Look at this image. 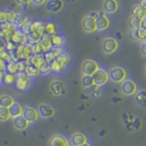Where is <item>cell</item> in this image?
I'll list each match as a JSON object with an SVG mask.
<instances>
[{
  "label": "cell",
  "instance_id": "obj_19",
  "mask_svg": "<svg viewBox=\"0 0 146 146\" xmlns=\"http://www.w3.org/2000/svg\"><path fill=\"white\" fill-rule=\"evenodd\" d=\"M44 61H45V59H44V57L42 56V55L34 54L33 56H31L29 58V59L27 60V63H29V65L34 66V67L38 68L39 70V67L42 65V63Z\"/></svg>",
  "mask_w": 146,
  "mask_h": 146
},
{
  "label": "cell",
  "instance_id": "obj_40",
  "mask_svg": "<svg viewBox=\"0 0 146 146\" xmlns=\"http://www.w3.org/2000/svg\"><path fill=\"white\" fill-rule=\"evenodd\" d=\"M140 29L146 31V17H143V19L141 20V25H140Z\"/></svg>",
  "mask_w": 146,
  "mask_h": 146
},
{
  "label": "cell",
  "instance_id": "obj_15",
  "mask_svg": "<svg viewBox=\"0 0 146 146\" xmlns=\"http://www.w3.org/2000/svg\"><path fill=\"white\" fill-rule=\"evenodd\" d=\"M87 143L86 136L81 133V132H74L71 135L70 138V144L72 146H80Z\"/></svg>",
  "mask_w": 146,
  "mask_h": 146
},
{
  "label": "cell",
  "instance_id": "obj_13",
  "mask_svg": "<svg viewBox=\"0 0 146 146\" xmlns=\"http://www.w3.org/2000/svg\"><path fill=\"white\" fill-rule=\"evenodd\" d=\"M102 7L104 13L113 14L118 10L119 4L117 0H103Z\"/></svg>",
  "mask_w": 146,
  "mask_h": 146
},
{
  "label": "cell",
  "instance_id": "obj_47",
  "mask_svg": "<svg viewBox=\"0 0 146 146\" xmlns=\"http://www.w3.org/2000/svg\"><path fill=\"white\" fill-rule=\"evenodd\" d=\"M146 17V12H145V17Z\"/></svg>",
  "mask_w": 146,
  "mask_h": 146
},
{
  "label": "cell",
  "instance_id": "obj_35",
  "mask_svg": "<svg viewBox=\"0 0 146 146\" xmlns=\"http://www.w3.org/2000/svg\"><path fill=\"white\" fill-rule=\"evenodd\" d=\"M7 70L11 73V74H15V73L18 70H17V63L15 62H13V61H10L8 64H7Z\"/></svg>",
  "mask_w": 146,
  "mask_h": 146
},
{
  "label": "cell",
  "instance_id": "obj_22",
  "mask_svg": "<svg viewBox=\"0 0 146 146\" xmlns=\"http://www.w3.org/2000/svg\"><path fill=\"white\" fill-rule=\"evenodd\" d=\"M49 38H50V42H51V45H52V48H61L64 44V38L59 35L56 34V35L50 36Z\"/></svg>",
  "mask_w": 146,
  "mask_h": 146
},
{
  "label": "cell",
  "instance_id": "obj_3",
  "mask_svg": "<svg viewBox=\"0 0 146 146\" xmlns=\"http://www.w3.org/2000/svg\"><path fill=\"white\" fill-rule=\"evenodd\" d=\"M109 77L113 82H121L126 78V71L121 67H114L110 71Z\"/></svg>",
  "mask_w": 146,
  "mask_h": 146
},
{
  "label": "cell",
  "instance_id": "obj_39",
  "mask_svg": "<svg viewBox=\"0 0 146 146\" xmlns=\"http://www.w3.org/2000/svg\"><path fill=\"white\" fill-rule=\"evenodd\" d=\"M6 22V15H5V11H1L0 10V25L4 24Z\"/></svg>",
  "mask_w": 146,
  "mask_h": 146
},
{
  "label": "cell",
  "instance_id": "obj_25",
  "mask_svg": "<svg viewBox=\"0 0 146 146\" xmlns=\"http://www.w3.org/2000/svg\"><path fill=\"white\" fill-rule=\"evenodd\" d=\"M56 59L61 64V66L64 68V67H66L68 65V62H70V55H68V53H67L65 51H62V52H60L58 55Z\"/></svg>",
  "mask_w": 146,
  "mask_h": 146
},
{
  "label": "cell",
  "instance_id": "obj_6",
  "mask_svg": "<svg viewBox=\"0 0 146 146\" xmlns=\"http://www.w3.org/2000/svg\"><path fill=\"white\" fill-rule=\"evenodd\" d=\"M49 90L54 96H60L65 94V84L58 80H52L49 83Z\"/></svg>",
  "mask_w": 146,
  "mask_h": 146
},
{
  "label": "cell",
  "instance_id": "obj_17",
  "mask_svg": "<svg viewBox=\"0 0 146 146\" xmlns=\"http://www.w3.org/2000/svg\"><path fill=\"white\" fill-rule=\"evenodd\" d=\"M8 111H9V114H10V118L12 119L23 115V107L21 106V104L16 102L11 106L8 107Z\"/></svg>",
  "mask_w": 146,
  "mask_h": 146
},
{
  "label": "cell",
  "instance_id": "obj_10",
  "mask_svg": "<svg viewBox=\"0 0 146 146\" xmlns=\"http://www.w3.org/2000/svg\"><path fill=\"white\" fill-rule=\"evenodd\" d=\"M23 116H24L29 123H34L38 120L39 115L38 111L30 106H26L23 108Z\"/></svg>",
  "mask_w": 146,
  "mask_h": 146
},
{
  "label": "cell",
  "instance_id": "obj_32",
  "mask_svg": "<svg viewBox=\"0 0 146 146\" xmlns=\"http://www.w3.org/2000/svg\"><path fill=\"white\" fill-rule=\"evenodd\" d=\"M5 15H6V22L8 24H13L17 13L9 9V10H5Z\"/></svg>",
  "mask_w": 146,
  "mask_h": 146
},
{
  "label": "cell",
  "instance_id": "obj_27",
  "mask_svg": "<svg viewBox=\"0 0 146 146\" xmlns=\"http://www.w3.org/2000/svg\"><path fill=\"white\" fill-rule=\"evenodd\" d=\"M9 119H10V114H9L8 108L0 106V121H7Z\"/></svg>",
  "mask_w": 146,
  "mask_h": 146
},
{
  "label": "cell",
  "instance_id": "obj_37",
  "mask_svg": "<svg viewBox=\"0 0 146 146\" xmlns=\"http://www.w3.org/2000/svg\"><path fill=\"white\" fill-rule=\"evenodd\" d=\"M131 38L132 39L136 40V41H140L139 36H138V31H137V29H131Z\"/></svg>",
  "mask_w": 146,
  "mask_h": 146
},
{
  "label": "cell",
  "instance_id": "obj_24",
  "mask_svg": "<svg viewBox=\"0 0 146 146\" xmlns=\"http://www.w3.org/2000/svg\"><path fill=\"white\" fill-rule=\"evenodd\" d=\"M44 31L47 36H50L53 35L57 34V26L55 23L53 22H47L45 23V27H44Z\"/></svg>",
  "mask_w": 146,
  "mask_h": 146
},
{
  "label": "cell",
  "instance_id": "obj_16",
  "mask_svg": "<svg viewBox=\"0 0 146 146\" xmlns=\"http://www.w3.org/2000/svg\"><path fill=\"white\" fill-rule=\"evenodd\" d=\"M122 92L126 95H131L136 91V85L132 80H127L121 85Z\"/></svg>",
  "mask_w": 146,
  "mask_h": 146
},
{
  "label": "cell",
  "instance_id": "obj_21",
  "mask_svg": "<svg viewBox=\"0 0 146 146\" xmlns=\"http://www.w3.org/2000/svg\"><path fill=\"white\" fill-rule=\"evenodd\" d=\"M12 40H13L14 43H17V44L19 43L21 46L24 45L26 43V41H27V36L23 33L21 30H17L15 33L13 34Z\"/></svg>",
  "mask_w": 146,
  "mask_h": 146
},
{
  "label": "cell",
  "instance_id": "obj_2",
  "mask_svg": "<svg viewBox=\"0 0 146 146\" xmlns=\"http://www.w3.org/2000/svg\"><path fill=\"white\" fill-rule=\"evenodd\" d=\"M99 66L96 61L92 59H86L81 65L82 74L86 76H92L94 73L99 70Z\"/></svg>",
  "mask_w": 146,
  "mask_h": 146
},
{
  "label": "cell",
  "instance_id": "obj_1",
  "mask_svg": "<svg viewBox=\"0 0 146 146\" xmlns=\"http://www.w3.org/2000/svg\"><path fill=\"white\" fill-rule=\"evenodd\" d=\"M96 17H97V12H90L82 19V29L87 33H93L97 30L96 29Z\"/></svg>",
  "mask_w": 146,
  "mask_h": 146
},
{
  "label": "cell",
  "instance_id": "obj_26",
  "mask_svg": "<svg viewBox=\"0 0 146 146\" xmlns=\"http://www.w3.org/2000/svg\"><path fill=\"white\" fill-rule=\"evenodd\" d=\"M81 85L85 89H90V87H92L94 85L92 77L83 75V76H82V78H81Z\"/></svg>",
  "mask_w": 146,
  "mask_h": 146
},
{
  "label": "cell",
  "instance_id": "obj_11",
  "mask_svg": "<svg viewBox=\"0 0 146 146\" xmlns=\"http://www.w3.org/2000/svg\"><path fill=\"white\" fill-rule=\"evenodd\" d=\"M29 77L26 72H20L16 80V87L19 90H26L29 89Z\"/></svg>",
  "mask_w": 146,
  "mask_h": 146
},
{
  "label": "cell",
  "instance_id": "obj_5",
  "mask_svg": "<svg viewBox=\"0 0 146 146\" xmlns=\"http://www.w3.org/2000/svg\"><path fill=\"white\" fill-rule=\"evenodd\" d=\"M91 77H92L94 85L97 87L104 85L109 80V74L102 68H99Z\"/></svg>",
  "mask_w": 146,
  "mask_h": 146
},
{
  "label": "cell",
  "instance_id": "obj_33",
  "mask_svg": "<svg viewBox=\"0 0 146 146\" xmlns=\"http://www.w3.org/2000/svg\"><path fill=\"white\" fill-rule=\"evenodd\" d=\"M141 20L139 17H137L135 16H132L130 19V26L132 29H140V25H141Z\"/></svg>",
  "mask_w": 146,
  "mask_h": 146
},
{
  "label": "cell",
  "instance_id": "obj_8",
  "mask_svg": "<svg viewBox=\"0 0 146 146\" xmlns=\"http://www.w3.org/2000/svg\"><path fill=\"white\" fill-rule=\"evenodd\" d=\"M118 48V42L113 38H106L102 42V49L106 54H112Z\"/></svg>",
  "mask_w": 146,
  "mask_h": 146
},
{
  "label": "cell",
  "instance_id": "obj_4",
  "mask_svg": "<svg viewBox=\"0 0 146 146\" xmlns=\"http://www.w3.org/2000/svg\"><path fill=\"white\" fill-rule=\"evenodd\" d=\"M110 26V20L103 11L97 12L96 17V29L99 31L106 30Z\"/></svg>",
  "mask_w": 146,
  "mask_h": 146
},
{
  "label": "cell",
  "instance_id": "obj_7",
  "mask_svg": "<svg viewBox=\"0 0 146 146\" xmlns=\"http://www.w3.org/2000/svg\"><path fill=\"white\" fill-rule=\"evenodd\" d=\"M48 146H70V141L65 136L59 133L51 135L48 143Z\"/></svg>",
  "mask_w": 146,
  "mask_h": 146
},
{
  "label": "cell",
  "instance_id": "obj_14",
  "mask_svg": "<svg viewBox=\"0 0 146 146\" xmlns=\"http://www.w3.org/2000/svg\"><path fill=\"white\" fill-rule=\"evenodd\" d=\"M13 125L17 131H25L29 127V122L27 121V120L24 116L20 115L13 119Z\"/></svg>",
  "mask_w": 146,
  "mask_h": 146
},
{
  "label": "cell",
  "instance_id": "obj_28",
  "mask_svg": "<svg viewBox=\"0 0 146 146\" xmlns=\"http://www.w3.org/2000/svg\"><path fill=\"white\" fill-rule=\"evenodd\" d=\"M25 72L27 73V75L29 77H36V76H38L39 74V70L38 68L34 67V66L27 65Z\"/></svg>",
  "mask_w": 146,
  "mask_h": 146
},
{
  "label": "cell",
  "instance_id": "obj_9",
  "mask_svg": "<svg viewBox=\"0 0 146 146\" xmlns=\"http://www.w3.org/2000/svg\"><path fill=\"white\" fill-rule=\"evenodd\" d=\"M38 115L41 118L48 119V118L53 117L55 115V113H56V111H55L50 105L47 103H41L38 106Z\"/></svg>",
  "mask_w": 146,
  "mask_h": 146
},
{
  "label": "cell",
  "instance_id": "obj_30",
  "mask_svg": "<svg viewBox=\"0 0 146 146\" xmlns=\"http://www.w3.org/2000/svg\"><path fill=\"white\" fill-rule=\"evenodd\" d=\"M49 67H50V70H53V71H56V72H58L63 70V67L61 66V64L59 63L56 58L53 59V60H51L49 63Z\"/></svg>",
  "mask_w": 146,
  "mask_h": 146
},
{
  "label": "cell",
  "instance_id": "obj_44",
  "mask_svg": "<svg viewBox=\"0 0 146 146\" xmlns=\"http://www.w3.org/2000/svg\"><path fill=\"white\" fill-rule=\"evenodd\" d=\"M80 99H81V100H84V99L86 100V99H87V96L84 95V94H81V95H80Z\"/></svg>",
  "mask_w": 146,
  "mask_h": 146
},
{
  "label": "cell",
  "instance_id": "obj_45",
  "mask_svg": "<svg viewBox=\"0 0 146 146\" xmlns=\"http://www.w3.org/2000/svg\"><path fill=\"white\" fill-rule=\"evenodd\" d=\"M105 133H104V131H100V136H103Z\"/></svg>",
  "mask_w": 146,
  "mask_h": 146
},
{
  "label": "cell",
  "instance_id": "obj_34",
  "mask_svg": "<svg viewBox=\"0 0 146 146\" xmlns=\"http://www.w3.org/2000/svg\"><path fill=\"white\" fill-rule=\"evenodd\" d=\"M16 80H17L16 75L11 74V73H9V74H7V75L4 76V81H5V83H7V84L14 83V82H16Z\"/></svg>",
  "mask_w": 146,
  "mask_h": 146
},
{
  "label": "cell",
  "instance_id": "obj_38",
  "mask_svg": "<svg viewBox=\"0 0 146 146\" xmlns=\"http://www.w3.org/2000/svg\"><path fill=\"white\" fill-rule=\"evenodd\" d=\"M48 0H31V4L35 5V6H42V5L46 4Z\"/></svg>",
  "mask_w": 146,
  "mask_h": 146
},
{
  "label": "cell",
  "instance_id": "obj_18",
  "mask_svg": "<svg viewBox=\"0 0 146 146\" xmlns=\"http://www.w3.org/2000/svg\"><path fill=\"white\" fill-rule=\"evenodd\" d=\"M29 21V18H27L26 15H24V14H22V13H17L13 24L16 26L17 29H22Z\"/></svg>",
  "mask_w": 146,
  "mask_h": 146
},
{
  "label": "cell",
  "instance_id": "obj_46",
  "mask_svg": "<svg viewBox=\"0 0 146 146\" xmlns=\"http://www.w3.org/2000/svg\"><path fill=\"white\" fill-rule=\"evenodd\" d=\"M80 146H90V144H89V143H84V144H82V145H80Z\"/></svg>",
  "mask_w": 146,
  "mask_h": 146
},
{
  "label": "cell",
  "instance_id": "obj_31",
  "mask_svg": "<svg viewBox=\"0 0 146 146\" xmlns=\"http://www.w3.org/2000/svg\"><path fill=\"white\" fill-rule=\"evenodd\" d=\"M136 100L141 105L146 106V90H140L136 95Z\"/></svg>",
  "mask_w": 146,
  "mask_h": 146
},
{
  "label": "cell",
  "instance_id": "obj_41",
  "mask_svg": "<svg viewBox=\"0 0 146 146\" xmlns=\"http://www.w3.org/2000/svg\"><path fill=\"white\" fill-rule=\"evenodd\" d=\"M141 53H143L144 56H146V43H143V44H141Z\"/></svg>",
  "mask_w": 146,
  "mask_h": 146
},
{
  "label": "cell",
  "instance_id": "obj_29",
  "mask_svg": "<svg viewBox=\"0 0 146 146\" xmlns=\"http://www.w3.org/2000/svg\"><path fill=\"white\" fill-rule=\"evenodd\" d=\"M145 12H146V10H144L140 5H137L133 9V16L139 17L140 19H143V18L145 17Z\"/></svg>",
  "mask_w": 146,
  "mask_h": 146
},
{
  "label": "cell",
  "instance_id": "obj_48",
  "mask_svg": "<svg viewBox=\"0 0 146 146\" xmlns=\"http://www.w3.org/2000/svg\"><path fill=\"white\" fill-rule=\"evenodd\" d=\"M145 72H146V68H145Z\"/></svg>",
  "mask_w": 146,
  "mask_h": 146
},
{
  "label": "cell",
  "instance_id": "obj_23",
  "mask_svg": "<svg viewBox=\"0 0 146 146\" xmlns=\"http://www.w3.org/2000/svg\"><path fill=\"white\" fill-rule=\"evenodd\" d=\"M15 102L14 99L8 94H2L0 96V106L1 107H6L8 108L9 106Z\"/></svg>",
  "mask_w": 146,
  "mask_h": 146
},
{
  "label": "cell",
  "instance_id": "obj_43",
  "mask_svg": "<svg viewBox=\"0 0 146 146\" xmlns=\"http://www.w3.org/2000/svg\"><path fill=\"white\" fill-rule=\"evenodd\" d=\"M122 117H123V121H124L125 123H128V122H129V121H128V118H127V114H126V113H123V114H122Z\"/></svg>",
  "mask_w": 146,
  "mask_h": 146
},
{
  "label": "cell",
  "instance_id": "obj_42",
  "mask_svg": "<svg viewBox=\"0 0 146 146\" xmlns=\"http://www.w3.org/2000/svg\"><path fill=\"white\" fill-rule=\"evenodd\" d=\"M139 5L144 9V10H146V0H141Z\"/></svg>",
  "mask_w": 146,
  "mask_h": 146
},
{
  "label": "cell",
  "instance_id": "obj_36",
  "mask_svg": "<svg viewBox=\"0 0 146 146\" xmlns=\"http://www.w3.org/2000/svg\"><path fill=\"white\" fill-rule=\"evenodd\" d=\"M16 2L21 7H29V5L31 4V0H16Z\"/></svg>",
  "mask_w": 146,
  "mask_h": 146
},
{
  "label": "cell",
  "instance_id": "obj_20",
  "mask_svg": "<svg viewBox=\"0 0 146 146\" xmlns=\"http://www.w3.org/2000/svg\"><path fill=\"white\" fill-rule=\"evenodd\" d=\"M38 44L40 46L41 49H42V53H44V54L50 51V49L52 48V45H51V42H50V38H49V36L47 35L42 36V38L40 39Z\"/></svg>",
  "mask_w": 146,
  "mask_h": 146
},
{
  "label": "cell",
  "instance_id": "obj_12",
  "mask_svg": "<svg viewBox=\"0 0 146 146\" xmlns=\"http://www.w3.org/2000/svg\"><path fill=\"white\" fill-rule=\"evenodd\" d=\"M45 5L46 9L52 13H58L64 7V2L62 0H48Z\"/></svg>",
  "mask_w": 146,
  "mask_h": 146
}]
</instances>
